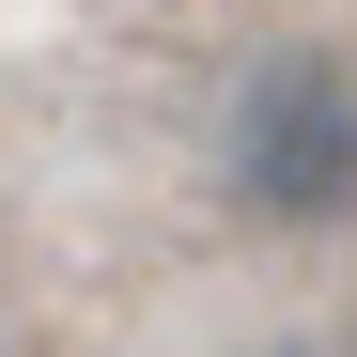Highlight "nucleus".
<instances>
[{
	"label": "nucleus",
	"mask_w": 357,
	"mask_h": 357,
	"mask_svg": "<svg viewBox=\"0 0 357 357\" xmlns=\"http://www.w3.org/2000/svg\"><path fill=\"white\" fill-rule=\"evenodd\" d=\"M218 171H233L249 218L326 233V218L357 202V63H326V47H264V63L233 78V109H218Z\"/></svg>",
	"instance_id": "obj_1"
}]
</instances>
